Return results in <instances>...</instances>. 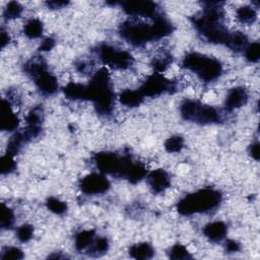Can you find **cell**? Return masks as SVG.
Returning a JSON list of instances; mask_svg holds the SVG:
<instances>
[{"instance_id": "cell-18", "label": "cell", "mask_w": 260, "mask_h": 260, "mask_svg": "<svg viewBox=\"0 0 260 260\" xmlns=\"http://www.w3.org/2000/svg\"><path fill=\"white\" fill-rule=\"evenodd\" d=\"M118 99L122 105L129 108H135L140 106V104L143 102L144 95L140 92L139 89H125L120 92Z\"/></svg>"}, {"instance_id": "cell-25", "label": "cell", "mask_w": 260, "mask_h": 260, "mask_svg": "<svg viewBox=\"0 0 260 260\" xmlns=\"http://www.w3.org/2000/svg\"><path fill=\"white\" fill-rule=\"evenodd\" d=\"M44 25L39 18L29 19L23 26V34L28 39H38L43 35Z\"/></svg>"}, {"instance_id": "cell-32", "label": "cell", "mask_w": 260, "mask_h": 260, "mask_svg": "<svg viewBox=\"0 0 260 260\" xmlns=\"http://www.w3.org/2000/svg\"><path fill=\"white\" fill-rule=\"evenodd\" d=\"M109 249V241L107 238L105 237H100L96 240H94L92 242V244L89 246V250H88V254H94L95 256L105 254Z\"/></svg>"}, {"instance_id": "cell-37", "label": "cell", "mask_w": 260, "mask_h": 260, "mask_svg": "<svg viewBox=\"0 0 260 260\" xmlns=\"http://www.w3.org/2000/svg\"><path fill=\"white\" fill-rule=\"evenodd\" d=\"M16 169V162L13 159V156L9 154L2 155L0 158V172L2 175L10 174Z\"/></svg>"}, {"instance_id": "cell-19", "label": "cell", "mask_w": 260, "mask_h": 260, "mask_svg": "<svg viewBox=\"0 0 260 260\" xmlns=\"http://www.w3.org/2000/svg\"><path fill=\"white\" fill-rule=\"evenodd\" d=\"M129 254L134 259L144 260V259L151 258L154 254V250L150 244L143 242V243H138L131 246L129 249Z\"/></svg>"}, {"instance_id": "cell-39", "label": "cell", "mask_w": 260, "mask_h": 260, "mask_svg": "<svg viewBox=\"0 0 260 260\" xmlns=\"http://www.w3.org/2000/svg\"><path fill=\"white\" fill-rule=\"evenodd\" d=\"M32 236H34V228L30 224H26V223L22 224L16 231V237L22 243L28 242L32 238Z\"/></svg>"}, {"instance_id": "cell-38", "label": "cell", "mask_w": 260, "mask_h": 260, "mask_svg": "<svg viewBox=\"0 0 260 260\" xmlns=\"http://www.w3.org/2000/svg\"><path fill=\"white\" fill-rule=\"evenodd\" d=\"M23 253L19 248L6 247L2 250L1 259L3 260H20L23 258Z\"/></svg>"}, {"instance_id": "cell-15", "label": "cell", "mask_w": 260, "mask_h": 260, "mask_svg": "<svg viewBox=\"0 0 260 260\" xmlns=\"http://www.w3.org/2000/svg\"><path fill=\"white\" fill-rule=\"evenodd\" d=\"M248 101V92L242 86H237L228 92L224 101V108L226 111H234L244 106Z\"/></svg>"}, {"instance_id": "cell-4", "label": "cell", "mask_w": 260, "mask_h": 260, "mask_svg": "<svg viewBox=\"0 0 260 260\" xmlns=\"http://www.w3.org/2000/svg\"><path fill=\"white\" fill-rule=\"evenodd\" d=\"M182 66L205 82L217 79L222 73V65L217 59L197 52L188 53L182 60Z\"/></svg>"}, {"instance_id": "cell-8", "label": "cell", "mask_w": 260, "mask_h": 260, "mask_svg": "<svg viewBox=\"0 0 260 260\" xmlns=\"http://www.w3.org/2000/svg\"><path fill=\"white\" fill-rule=\"evenodd\" d=\"M95 52L99 59L105 65L115 69H128L134 63V58L130 53L124 50H118L107 44L100 45Z\"/></svg>"}, {"instance_id": "cell-35", "label": "cell", "mask_w": 260, "mask_h": 260, "mask_svg": "<svg viewBox=\"0 0 260 260\" xmlns=\"http://www.w3.org/2000/svg\"><path fill=\"white\" fill-rule=\"evenodd\" d=\"M46 205L48 209L55 214H63L67 210V204L56 197H49L46 201Z\"/></svg>"}, {"instance_id": "cell-36", "label": "cell", "mask_w": 260, "mask_h": 260, "mask_svg": "<svg viewBox=\"0 0 260 260\" xmlns=\"http://www.w3.org/2000/svg\"><path fill=\"white\" fill-rule=\"evenodd\" d=\"M245 57L251 63H255L259 60V58H260V45H259L258 42L251 43L245 48Z\"/></svg>"}, {"instance_id": "cell-40", "label": "cell", "mask_w": 260, "mask_h": 260, "mask_svg": "<svg viewBox=\"0 0 260 260\" xmlns=\"http://www.w3.org/2000/svg\"><path fill=\"white\" fill-rule=\"evenodd\" d=\"M224 247H225V251L228 253H236V252H239L241 250L240 244L235 240H228L225 242Z\"/></svg>"}, {"instance_id": "cell-42", "label": "cell", "mask_w": 260, "mask_h": 260, "mask_svg": "<svg viewBox=\"0 0 260 260\" xmlns=\"http://www.w3.org/2000/svg\"><path fill=\"white\" fill-rule=\"evenodd\" d=\"M249 153L250 155L255 159V160H258L259 159V143L258 142H255V143H252L249 147Z\"/></svg>"}, {"instance_id": "cell-44", "label": "cell", "mask_w": 260, "mask_h": 260, "mask_svg": "<svg viewBox=\"0 0 260 260\" xmlns=\"http://www.w3.org/2000/svg\"><path fill=\"white\" fill-rule=\"evenodd\" d=\"M10 42V37L7 31H5L3 28L1 29V37H0V46L3 49L6 45H8Z\"/></svg>"}, {"instance_id": "cell-28", "label": "cell", "mask_w": 260, "mask_h": 260, "mask_svg": "<svg viewBox=\"0 0 260 260\" xmlns=\"http://www.w3.org/2000/svg\"><path fill=\"white\" fill-rule=\"evenodd\" d=\"M14 222V212L13 210L5 205L4 203L1 204V219H0V226L2 230H8L12 226Z\"/></svg>"}, {"instance_id": "cell-43", "label": "cell", "mask_w": 260, "mask_h": 260, "mask_svg": "<svg viewBox=\"0 0 260 260\" xmlns=\"http://www.w3.org/2000/svg\"><path fill=\"white\" fill-rule=\"evenodd\" d=\"M68 3H69L68 1H49V2H46L48 7L52 8V9H58V8L65 7Z\"/></svg>"}, {"instance_id": "cell-31", "label": "cell", "mask_w": 260, "mask_h": 260, "mask_svg": "<svg viewBox=\"0 0 260 260\" xmlns=\"http://www.w3.org/2000/svg\"><path fill=\"white\" fill-rule=\"evenodd\" d=\"M184 147V138L180 135H173L169 137L165 142V149L170 153L181 151Z\"/></svg>"}, {"instance_id": "cell-3", "label": "cell", "mask_w": 260, "mask_h": 260, "mask_svg": "<svg viewBox=\"0 0 260 260\" xmlns=\"http://www.w3.org/2000/svg\"><path fill=\"white\" fill-rule=\"evenodd\" d=\"M221 198L222 195L218 190L203 188L183 197L177 204V211L182 215L207 212L216 208Z\"/></svg>"}, {"instance_id": "cell-1", "label": "cell", "mask_w": 260, "mask_h": 260, "mask_svg": "<svg viewBox=\"0 0 260 260\" xmlns=\"http://www.w3.org/2000/svg\"><path fill=\"white\" fill-rule=\"evenodd\" d=\"M219 2H206L203 11L192 18L196 30L208 42L226 46L231 32L223 25V11Z\"/></svg>"}, {"instance_id": "cell-23", "label": "cell", "mask_w": 260, "mask_h": 260, "mask_svg": "<svg viewBox=\"0 0 260 260\" xmlns=\"http://www.w3.org/2000/svg\"><path fill=\"white\" fill-rule=\"evenodd\" d=\"M23 70L29 77L34 79L39 74L47 70V65L42 58H32L24 64Z\"/></svg>"}, {"instance_id": "cell-11", "label": "cell", "mask_w": 260, "mask_h": 260, "mask_svg": "<svg viewBox=\"0 0 260 260\" xmlns=\"http://www.w3.org/2000/svg\"><path fill=\"white\" fill-rule=\"evenodd\" d=\"M124 12L131 16L142 17H156L160 13L158 12V6L152 1H125L121 3Z\"/></svg>"}, {"instance_id": "cell-21", "label": "cell", "mask_w": 260, "mask_h": 260, "mask_svg": "<svg viewBox=\"0 0 260 260\" xmlns=\"http://www.w3.org/2000/svg\"><path fill=\"white\" fill-rule=\"evenodd\" d=\"M27 139L25 138L24 134L22 133V131H19V132H16L14 133L9 141L7 142V148H6V154H9L11 156H14L16 155L20 149L22 148V146L27 143Z\"/></svg>"}, {"instance_id": "cell-30", "label": "cell", "mask_w": 260, "mask_h": 260, "mask_svg": "<svg viewBox=\"0 0 260 260\" xmlns=\"http://www.w3.org/2000/svg\"><path fill=\"white\" fill-rule=\"evenodd\" d=\"M44 119V112L43 108L41 106H37L32 108L27 116L25 117V121L27 125H32V126H42Z\"/></svg>"}, {"instance_id": "cell-41", "label": "cell", "mask_w": 260, "mask_h": 260, "mask_svg": "<svg viewBox=\"0 0 260 260\" xmlns=\"http://www.w3.org/2000/svg\"><path fill=\"white\" fill-rule=\"evenodd\" d=\"M55 46V41L54 39L52 38H46L42 41L40 47H39V50L42 51V52H45V51H50L53 49V47Z\"/></svg>"}, {"instance_id": "cell-26", "label": "cell", "mask_w": 260, "mask_h": 260, "mask_svg": "<svg viewBox=\"0 0 260 260\" xmlns=\"http://www.w3.org/2000/svg\"><path fill=\"white\" fill-rule=\"evenodd\" d=\"M236 16L240 22L244 24H252L257 19V12L253 7L245 5L237 9Z\"/></svg>"}, {"instance_id": "cell-22", "label": "cell", "mask_w": 260, "mask_h": 260, "mask_svg": "<svg viewBox=\"0 0 260 260\" xmlns=\"http://www.w3.org/2000/svg\"><path fill=\"white\" fill-rule=\"evenodd\" d=\"M95 233L93 230H83L76 234L74 240V246L77 251H82L87 249L94 241Z\"/></svg>"}, {"instance_id": "cell-33", "label": "cell", "mask_w": 260, "mask_h": 260, "mask_svg": "<svg viewBox=\"0 0 260 260\" xmlns=\"http://www.w3.org/2000/svg\"><path fill=\"white\" fill-rule=\"evenodd\" d=\"M172 63V56L169 54H164L160 56H156L152 59L151 65L155 70V73L164 72Z\"/></svg>"}, {"instance_id": "cell-9", "label": "cell", "mask_w": 260, "mask_h": 260, "mask_svg": "<svg viewBox=\"0 0 260 260\" xmlns=\"http://www.w3.org/2000/svg\"><path fill=\"white\" fill-rule=\"evenodd\" d=\"M139 90L144 96H157L165 92H173L176 85L160 73H153L145 79Z\"/></svg>"}, {"instance_id": "cell-29", "label": "cell", "mask_w": 260, "mask_h": 260, "mask_svg": "<svg viewBox=\"0 0 260 260\" xmlns=\"http://www.w3.org/2000/svg\"><path fill=\"white\" fill-rule=\"evenodd\" d=\"M22 10L23 8L18 2L10 1L7 3V5L4 8L3 17L5 19H15L21 15Z\"/></svg>"}, {"instance_id": "cell-6", "label": "cell", "mask_w": 260, "mask_h": 260, "mask_svg": "<svg viewBox=\"0 0 260 260\" xmlns=\"http://www.w3.org/2000/svg\"><path fill=\"white\" fill-rule=\"evenodd\" d=\"M93 160L101 173L121 178H126L128 171L134 162L130 155H118L112 151L98 152L94 154Z\"/></svg>"}, {"instance_id": "cell-14", "label": "cell", "mask_w": 260, "mask_h": 260, "mask_svg": "<svg viewBox=\"0 0 260 260\" xmlns=\"http://www.w3.org/2000/svg\"><path fill=\"white\" fill-rule=\"evenodd\" d=\"M34 81L40 92L44 95H52L58 89V81L56 76L48 70H45L35 77Z\"/></svg>"}, {"instance_id": "cell-13", "label": "cell", "mask_w": 260, "mask_h": 260, "mask_svg": "<svg viewBox=\"0 0 260 260\" xmlns=\"http://www.w3.org/2000/svg\"><path fill=\"white\" fill-rule=\"evenodd\" d=\"M19 125V119L12 111L9 101L3 99L0 111V129L3 131H14Z\"/></svg>"}, {"instance_id": "cell-24", "label": "cell", "mask_w": 260, "mask_h": 260, "mask_svg": "<svg viewBox=\"0 0 260 260\" xmlns=\"http://www.w3.org/2000/svg\"><path fill=\"white\" fill-rule=\"evenodd\" d=\"M146 176H147V170L145 166L141 162L134 161L130 170L128 171L125 179H127L131 184H136L140 182L142 179H144Z\"/></svg>"}, {"instance_id": "cell-7", "label": "cell", "mask_w": 260, "mask_h": 260, "mask_svg": "<svg viewBox=\"0 0 260 260\" xmlns=\"http://www.w3.org/2000/svg\"><path fill=\"white\" fill-rule=\"evenodd\" d=\"M120 36L133 46H142L150 41L156 40L152 23L126 20L119 27Z\"/></svg>"}, {"instance_id": "cell-10", "label": "cell", "mask_w": 260, "mask_h": 260, "mask_svg": "<svg viewBox=\"0 0 260 260\" xmlns=\"http://www.w3.org/2000/svg\"><path fill=\"white\" fill-rule=\"evenodd\" d=\"M110 182L103 173H91L83 177L79 182V189L87 195H98L110 189Z\"/></svg>"}, {"instance_id": "cell-5", "label": "cell", "mask_w": 260, "mask_h": 260, "mask_svg": "<svg viewBox=\"0 0 260 260\" xmlns=\"http://www.w3.org/2000/svg\"><path fill=\"white\" fill-rule=\"evenodd\" d=\"M180 113L184 120L203 125L215 124L221 120L217 109L195 100L184 101L180 106Z\"/></svg>"}, {"instance_id": "cell-16", "label": "cell", "mask_w": 260, "mask_h": 260, "mask_svg": "<svg viewBox=\"0 0 260 260\" xmlns=\"http://www.w3.org/2000/svg\"><path fill=\"white\" fill-rule=\"evenodd\" d=\"M228 226L223 221H212L203 228L204 236L211 242H219L225 238Z\"/></svg>"}, {"instance_id": "cell-17", "label": "cell", "mask_w": 260, "mask_h": 260, "mask_svg": "<svg viewBox=\"0 0 260 260\" xmlns=\"http://www.w3.org/2000/svg\"><path fill=\"white\" fill-rule=\"evenodd\" d=\"M152 27H153L156 40L171 35L172 31L174 30V26H173L172 22L167 17L162 16L161 14H159L153 18Z\"/></svg>"}, {"instance_id": "cell-12", "label": "cell", "mask_w": 260, "mask_h": 260, "mask_svg": "<svg viewBox=\"0 0 260 260\" xmlns=\"http://www.w3.org/2000/svg\"><path fill=\"white\" fill-rule=\"evenodd\" d=\"M147 183L153 194H160L170 187L171 178L164 169H155L147 174Z\"/></svg>"}, {"instance_id": "cell-34", "label": "cell", "mask_w": 260, "mask_h": 260, "mask_svg": "<svg viewBox=\"0 0 260 260\" xmlns=\"http://www.w3.org/2000/svg\"><path fill=\"white\" fill-rule=\"evenodd\" d=\"M169 257L175 260H183V259H190L192 256L190 255L187 248L181 244H175L169 251Z\"/></svg>"}, {"instance_id": "cell-2", "label": "cell", "mask_w": 260, "mask_h": 260, "mask_svg": "<svg viewBox=\"0 0 260 260\" xmlns=\"http://www.w3.org/2000/svg\"><path fill=\"white\" fill-rule=\"evenodd\" d=\"M93 103L96 112L103 116H109L114 109L115 93L111 77L107 68H100L86 85V96Z\"/></svg>"}, {"instance_id": "cell-27", "label": "cell", "mask_w": 260, "mask_h": 260, "mask_svg": "<svg viewBox=\"0 0 260 260\" xmlns=\"http://www.w3.org/2000/svg\"><path fill=\"white\" fill-rule=\"evenodd\" d=\"M248 46V39L246 35H244L241 31H236L231 34L230 39L228 41L226 47L234 51H241L244 50Z\"/></svg>"}, {"instance_id": "cell-20", "label": "cell", "mask_w": 260, "mask_h": 260, "mask_svg": "<svg viewBox=\"0 0 260 260\" xmlns=\"http://www.w3.org/2000/svg\"><path fill=\"white\" fill-rule=\"evenodd\" d=\"M63 92L67 99H70L73 101L85 100L86 85L81 83H76V82H69L64 86Z\"/></svg>"}]
</instances>
